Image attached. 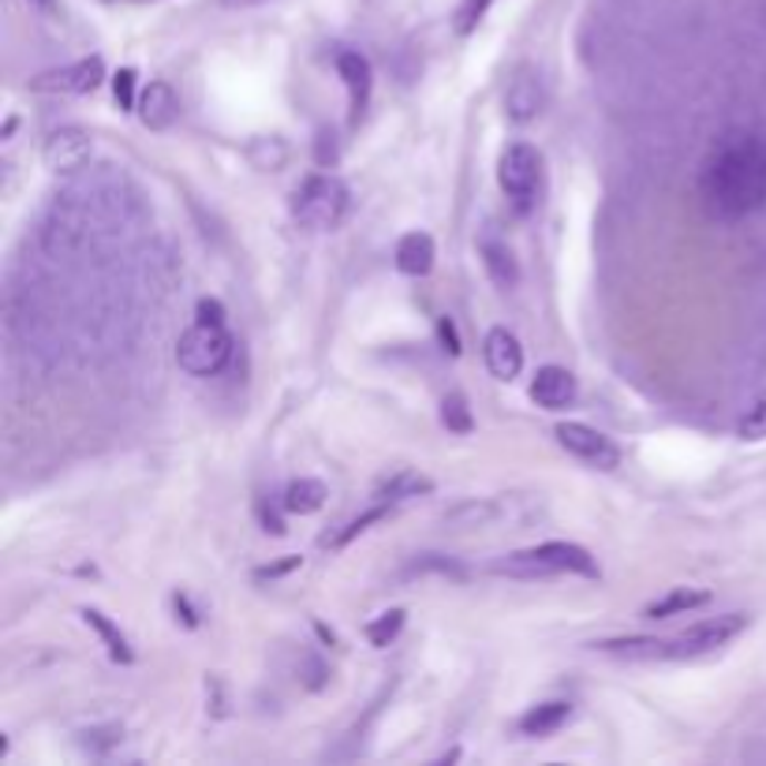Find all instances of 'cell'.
Masks as SVG:
<instances>
[{
	"mask_svg": "<svg viewBox=\"0 0 766 766\" xmlns=\"http://www.w3.org/2000/svg\"><path fill=\"white\" fill-rule=\"evenodd\" d=\"M699 206L710 221L737 224L766 206V139L729 131L699 169Z\"/></svg>",
	"mask_w": 766,
	"mask_h": 766,
	"instance_id": "obj_1",
	"label": "cell"
},
{
	"mask_svg": "<svg viewBox=\"0 0 766 766\" xmlns=\"http://www.w3.org/2000/svg\"><path fill=\"white\" fill-rule=\"evenodd\" d=\"M497 576H513V579H543V576H584V579H598L602 568L591 550L579 543H543L531 550H516V554H505L494 561Z\"/></svg>",
	"mask_w": 766,
	"mask_h": 766,
	"instance_id": "obj_2",
	"label": "cell"
},
{
	"mask_svg": "<svg viewBox=\"0 0 766 766\" xmlns=\"http://www.w3.org/2000/svg\"><path fill=\"white\" fill-rule=\"evenodd\" d=\"M292 218L311 232H333L349 221L352 213V191L349 183L333 172H311L300 180V188L292 191L289 202Z\"/></svg>",
	"mask_w": 766,
	"mask_h": 766,
	"instance_id": "obj_3",
	"label": "cell"
},
{
	"mask_svg": "<svg viewBox=\"0 0 766 766\" xmlns=\"http://www.w3.org/2000/svg\"><path fill=\"white\" fill-rule=\"evenodd\" d=\"M232 349H236V344H232L229 325L199 319L188 333L180 336L177 363H180V371H188L191 377H213L229 366Z\"/></svg>",
	"mask_w": 766,
	"mask_h": 766,
	"instance_id": "obj_4",
	"label": "cell"
},
{
	"mask_svg": "<svg viewBox=\"0 0 766 766\" xmlns=\"http://www.w3.org/2000/svg\"><path fill=\"white\" fill-rule=\"evenodd\" d=\"M497 183H502L516 213H531L538 206V195H543V153L531 142L505 147L502 161H497Z\"/></svg>",
	"mask_w": 766,
	"mask_h": 766,
	"instance_id": "obj_5",
	"label": "cell"
},
{
	"mask_svg": "<svg viewBox=\"0 0 766 766\" xmlns=\"http://www.w3.org/2000/svg\"><path fill=\"white\" fill-rule=\"evenodd\" d=\"M748 625H752L748 613H718V617H703L673 639V658H699V655H710V651H722L725 643L737 639Z\"/></svg>",
	"mask_w": 766,
	"mask_h": 766,
	"instance_id": "obj_6",
	"label": "cell"
},
{
	"mask_svg": "<svg viewBox=\"0 0 766 766\" xmlns=\"http://www.w3.org/2000/svg\"><path fill=\"white\" fill-rule=\"evenodd\" d=\"M105 79V60L101 57H87L75 60V64L42 71V75L30 79V90L34 94H60V98H79V94H94Z\"/></svg>",
	"mask_w": 766,
	"mask_h": 766,
	"instance_id": "obj_7",
	"label": "cell"
},
{
	"mask_svg": "<svg viewBox=\"0 0 766 766\" xmlns=\"http://www.w3.org/2000/svg\"><path fill=\"white\" fill-rule=\"evenodd\" d=\"M554 437L565 453L584 460V464H591V467H598V472H613V467L621 464V448L587 423H557Z\"/></svg>",
	"mask_w": 766,
	"mask_h": 766,
	"instance_id": "obj_8",
	"label": "cell"
},
{
	"mask_svg": "<svg viewBox=\"0 0 766 766\" xmlns=\"http://www.w3.org/2000/svg\"><path fill=\"white\" fill-rule=\"evenodd\" d=\"M546 109V79L535 64H520L505 87V117L513 124H531Z\"/></svg>",
	"mask_w": 766,
	"mask_h": 766,
	"instance_id": "obj_9",
	"label": "cell"
},
{
	"mask_svg": "<svg viewBox=\"0 0 766 766\" xmlns=\"http://www.w3.org/2000/svg\"><path fill=\"white\" fill-rule=\"evenodd\" d=\"M94 158V135L83 128H57L53 135L46 139L42 147V161L49 172H79L83 165H90Z\"/></svg>",
	"mask_w": 766,
	"mask_h": 766,
	"instance_id": "obj_10",
	"label": "cell"
},
{
	"mask_svg": "<svg viewBox=\"0 0 766 766\" xmlns=\"http://www.w3.org/2000/svg\"><path fill=\"white\" fill-rule=\"evenodd\" d=\"M336 75L349 87V105H352V124H360L366 105H371V90H374V68L360 49H341L336 53Z\"/></svg>",
	"mask_w": 766,
	"mask_h": 766,
	"instance_id": "obj_11",
	"label": "cell"
},
{
	"mask_svg": "<svg viewBox=\"0 0 766 766\" xmlns=\"http://www.w3.org/2000/svg\"><path fill=\"white\" fill-rule=\"evenodd\" d=\"M576 374L565 371V366H538V374L531 377V401L546 407V412H565V407L576 404Z\"/></svg>",
	"mask_w": 766,
	"mask_h": 766,
	"instance_id": "obj_12",
	"label": "cell"
},
{
	"mask_svg": "<svg viewBox=\"0 0 766 766\" xmlns=\"http://www.w3.org/2000/svg\"><path fill=\"white\" fill-rule=\"evenodd\" d=\"M139 120L142 128L150 131H169L172 124L180 120V98L177 90H172L169 83H161V79H153V83H147L139 90Z\"/></svg>",
	"mask_w": 766,
	"mask_h": 766,
	"instance_id": "obj_13",
	"label": "cell"
},
{
	"mask_svg": "<svg viewBox=\"0 0 766 766\" xmlns=\"http://www.w3.org/2000/svg\"><path fill=\"white\" fill-rule=\"evenodd\" d=\"M483 355H486V371L497 377V382H513L524 371V349L508 330H490L483 341Z\"/></svg>",
	"mask_w": 766,
	"mask_h": 766,
	"instance_id": "obj_14",
	"label": "cell"
},
{
	"mask_svg": "<svg viewBox=\"0 0 766 766\" xmlns=\"http://www.w3.org/2000/svg\"><path fill=\"white\" fill-rule=\"evenodd\" d=\"M478 259H483V265H486V278L494 281L502 292H513L520 284V262H516L513 248H508L497 232H486V236L478 240Z\"/></svg>",
	"mask_w": 766,
	"mask_h": 766,
	"instance_id": "obj_15",
	"label": "cell"
},
{
	"mask_svg": "<svg viewBox=\"0 0 766 766\" xmlns=\"http://www.w3.org/2000/svg\"><path fill=\"white\" fill-rule=\"evenodd\" d=\"M595 651L613 658L628 662H666L673 658V639H655V636H621V639H602Z\"/></svg>",
	"mask_w": 766,
	"mask_h": 766,
	"instance_id": "obj_16",
	"label": "cell"
},
{
	"mask_svg": "<svg viewBox=\"0 0 766 766\" xmlns=\"http://www.w3.org/2000/svg\"><path fill=\"white\" fill-rule=\"evenodd\" d=\"M393 259H396V270H401L404 278H426V273L434 270L437 248L426 232H407V236H401V243H396Z\"/></svg>",
	"mask_w": 766,
	"mask_h": 766,
	"instance_id": "obj_17",
	"label": "cell"
},
{
	"mask_svg": "<svg viewBox=\"0 0 766 766\" xmlns=\"http://www.w3.org/2000/svg\"><path fill=\"white\" fill-rule=\"evenodd\" d=\"M568 718H572V703L550 699V703H538V707H531L524 718H520V733H524V737L543 740V737H550V733H557Z\"/></svg>",
	"mask_w": 766,
	"mask_h": 766,
	"instance_id": "obj_18",
	"label": "cell"
},
{
	"mask_svg": "<svg viewBox=\"0 0 766 766\" xmlns=\"http://www.w3.org/2000/svg\"><path fill=\"white\" fill-rule=\"evenodd\" d=\"M325 497H330V490H325L322 478H295V483L284 486L281 508L292 516H314L325 505Z\"/></svg>",
	"mask_w": 766,
	"mask_h": 766,
	"instance_id": "obj_19",
	"label": "cell"
},
{
	"mask_svg": "<svg viewBox=\"0 0 766 766\" xmlns=\"http://www.w3.org/2000/svg\"><path fill=\"white\" fill-rule=\"evenodd\" d=\"M710 602V591H696V587H673L666 591L662 598L651 602L647 609H643V617L647 621H669L677 617V613H692V609H703Z\"/></svg>",
	"mask_w": 766,
	"mask_h": 766,
	"instance_id": "obj_20",
	"label": "cell"
},
{
	"mask_svg": "<svg viewBox=\"0 0 766 766\" xmlns=\"http://www.w3.org/2000/svg\"><path fill=\"white\" fill-rule=\"evenodd\" d=\"M434 483L426 475H419V472H396L390 475L385 483H377L374 490V502H382V505H404V502H412V497H423V494H431Z\"/></svg>",
	"mask_w": 766,
	"mask_h": 766,
	"instance_id": "obj_21",
	"label": "cell"
},
{
	"mask_svg": "<svg viewBox=\"0 0 766 766\" xmlns=\"http://www.w3.org/2000/svg\"><path fill=\"white\" fill-rule=\"evenodd\" d=\"M83 621L101 636V643L109 647V658L112 662H120V666H131V662H135V651H131L128 636L117 625H112L105 613H101V609H83Z\"/></svg>",
	"mask_w": 766,
	"mask_h": 766,
	"instance_id": "obj_22",
	"label": "cell"
},
{
	"mask_svg": "<svg viewBox=\"0 0 766 766\" xmlns=\"http://www.w3.org/2000/svg\"><path fill=\"white\" fill-rule=\"evenodd\" d=\"M390 513H393V505H382V502H377L374 508H366V513H363V516H355V520H349V524H344L341 531H336V535H325V538H322V543H325V546H330V550H344V546H349V543H352V538H360V535H363V531H366V527L382 524V520H385V516H390Z\"/></svg>",
	"mask_w": 766,
	"mask_h": 766,
	"instance_id": "obj_23",
	"label": "cell"
},
{
	"mask_svg": "<svg viewBox=\"0 0 766 766\" xmlns=\"http://www.w3.org/2000/svg\"><path fill=\"white\" fill-rule=\"evenodd\" d=\"M404 621H407V613L401 606H393V609L377 613L371 625L363 628V636H366V643H371V647L382 651V647H390V643L404 632Z\"/></svg>",
	"mask_w": 766,
	"mask_h": 766,
	"instance_id": "obj_24",
	"label": "cell"
},
{
	"mask_svg": "<svg viewBox=\"0 0 766 766\" xmlns=\"http://www.w3.org/2000/svg\"><path fill=\"white\" fill-rule=\"evenodd\" d=\"M251 161L262 172H278L284 161H289V147H284L278 135H262V139L251 142Z\"/></svg>",
	"mask_w": 766,
	"mask_h": 766,
	"instance_id": "obj_25",
	"label": "cell"
},
{
	"mask_svg": "<svg viewBox=\"0 0 766 766\" xmlns=\"http://www.w3.org/2000/svg\"><path fill=\"white\" fill-rule=\"evenodd\" d=\"M442 423L453 434H472L475 431V419H472V407H467L464 393H448L442 401Z\"/></svg>",
	"mask_w": 766,
	"mask_h": 766,
	"instance_id": "obj_26",
	"label": "cell"
},
{
	"mask_svg": "<svg viewBox=\"0 0 766 766\" xmlns=\"http://www.w3.org/2000/svg\"><path fill=\"white\" fill-rule=\"evenodd\" d=\"M737 437H744V442H763V437H766V390L755 396L748 412L740 415Z\"/></svg>",
	"mask_w": 766,
	"mask_h": 766,
	"instance_id": "obj_27",
	"label": "cell"
},
{
	"mask_svg": "<svg viewBox=\"0 0 766 766\" xmlns=\"http://www.w3.org/2000/svg\"><path fill=\"white\" fill-rule=\"evenodd\" d=\"M490 4L494 0H460V8H456V16H453V30L460 38H467L472 30H478V23L486 19L490 12Z\"/></svg>",
	"mask_w": 766,
	"mask_h": 766,
	"instance_id": "obj_28",
	"label": "cell"
},
{
	"mask_svg": "<svg viewBox=\"0 0 766 766\" xmlns=\"http://www.w3.org/2000/svg\"><path fill=\"white\" fill-rule=\"evenodd\" d=\"M423 572H442V576H456V579H464V568H456L453 561H445L442 554H423L419 561H412V565H407L404 576H423Z\"/></svg>",
	"mask_w": 766,
	"mask_h": 766,
	"instance_id": "obj_29",
	"label": "cell"
},
{
	"mask_svg": "<svg viewBox=\"0 0 766 766\" xmlns=\"http://www.w3.org/2000/svg\"><path fill=\"white\" fill-rule=\"evenodd\" d=\"M112 94H117L120 109H135V105H139V94H135V71H131V68H120L117 79H112Z\"/></svg>",
	"mask_w": 766,
	"mask_h": 766,
	"instance_id": "obj_30",
	"label": "cell"
},
{
	"mask_svg": "<svg viewBox=\"0 0 766 766\" xmlns=\"http://www.w3.org/2000/svg\"><path fill=\"white\" fill-rule=\"evenodd\" d=\"M295 568H303V557L300 554H289V557L273 561V565L254 568V579H281V576H289V572H295Z\"/></svg>",
	"mask_w": 766,
	"mask_h": 766,
	"instance_id": "obj_31",
	"label": "cell"
},
{
	"mask_svg": "<svg viewBox=\"0 0 766 766\" xmlns=\"http://www.w3.org/2000/svg\"><path fill=\"white\" fill-rule=\"evenodd\" d=\"M254 513H259V524L270 531V535H284V516L278 513V508H273L270 502H265V497H259V505H254Z\"/></svg>",
	"mask_w": 766,
	"mask_h": 766,
	"instance_id": "obj_32",
	"label": "cell"
},
{
	"mask_svg": "<svg viewBox=\"0 0 766 766\" xmlns=\"http://www.w3.org/2000/svg\"><path fill=\"white\" fill-rule=\"evenodd\" d=\"M437 341H442V349L448 352V355H460V333H456V325H453V319H437Z\"/></svg>",
	"mask_w": 766,
	"mask_h": 766,
	"instance_id": "obj_33",
	"label": "cell"
},
{
	"mask_svg": "<svg viewBox=\"0 0 766 766\" xmlns=\"http://www.w3.org/2000/svg\"><path fill=\"white\" fill-rule=\"evenodd\" d=\"M195 314H199L202 322H218V325H224V306H221V300H199Z\"/></svg>",
	"mask_w": 766,
	"mask_h": 766,
	"instance_id": "obj_34",
	"label": "cell"
},
{
	"mask_svg": "<svg viewBox=\"0 0 766 766\" xmlns=\"http://www.w3.org/2000/svg\"><path fill=\"white\" fill-rule=\"evenodd\" d=\"M319 165H336V142H333V131H322V135H319Z\"/></svg>",
	"mask_w": 766,
	"mask_h": 766,
	"instance_id": "obj_35",
	"label": "cell"
},
{
	"mask_svg": "<svg viewBox=\"0 0 766 766\" xmlns=\"http://www.w3.org/2000/svg\"><path fill=\"white\" fill-rule=\"evenodd\" d=\"M172 606H177V613H183V625H188V628H195V625H199L195 609H191V602L183 598V595H177V598H172Z\"/></svg>",
	"mask_w": 766,
	"mask_h": 766,
	"instance_id": "obj_36",
	"label": "cell"
},
{
	"mask_svg": "<svg viewBox=\"0 0 766 766\" xmlns=\"http://www.w3.org/2000/svg\"><path fill=\"white\" fill-rule=\"evenodd\" d=\"M224 8H254V4H262V0H221Z\"/></svg>",
	"mask_w": 766,
	"mask_h": 766,
	"instance_id": "obj_37",
	"label": "cell"
},
{
	"mask_svg": "<svg viewBox=\"0 0 766 766\" xmlns=\"http://www.w3.org/2000/svg\"><path fill=\"white\" fill-rule=\"evenodd\" d=\"M30 4H38V8H46V4H49V0H30Z\"/></svg>",
	"mask_w": 766,
	"mask_h": 766,
	"instance_id": "obj_38",
	"label": "cell"
}]
</instances>
